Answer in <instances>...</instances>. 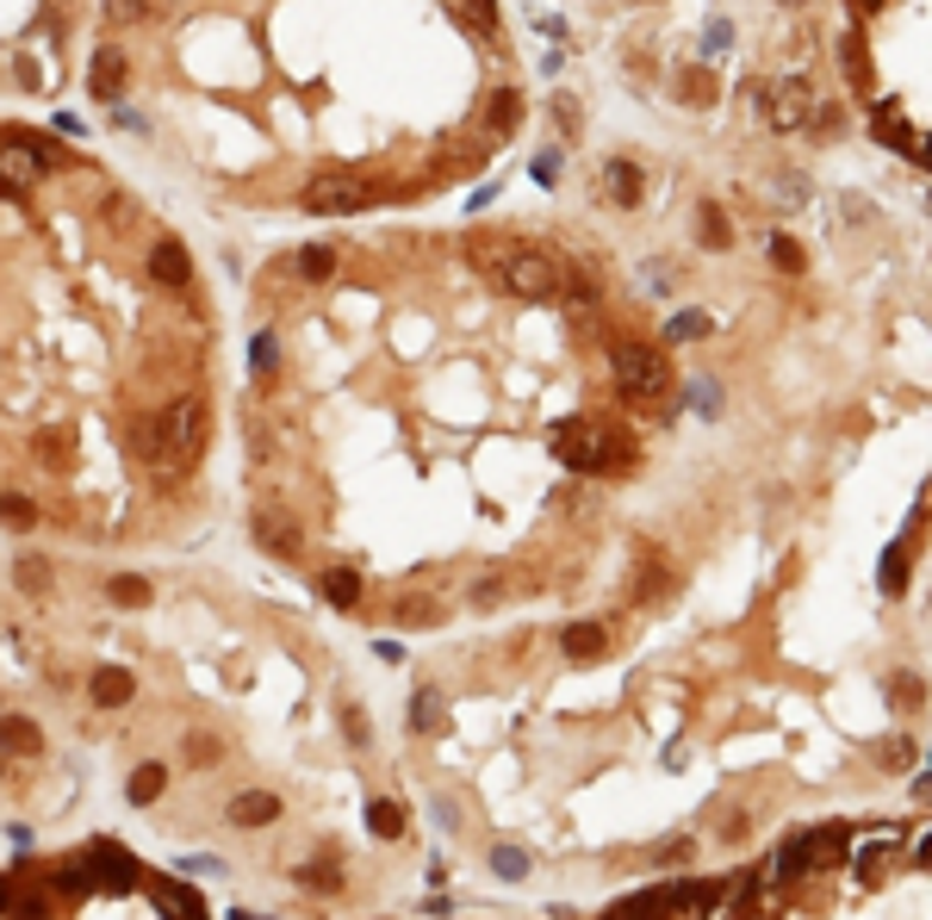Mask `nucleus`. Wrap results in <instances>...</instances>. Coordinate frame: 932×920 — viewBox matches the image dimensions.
Here are the masks:
<instances>
[{"label":"nucleus","mask_w":932,"mask_h":920,"mask_svg":"<svg viewBox=\"0 0 932 920\" xmlns=\"http://www.w3.org/2000/svg\"><path fill=\"white\" fill-rule=\"evenodd\" d=\"M218 299L100 150L0 112V535L131 554L199 517Z\"/></svg>","instance_id":"f257e3e1"},{"label":"nucleus","mask_w":932,"mask_h":920,"mask_svg":"<svg viewBox=\"0 0 932 920\" xmlns=\"http://www.w3.org/2000/svg\"><path fill=\"white\" fill-rule=\"evenodd\" d=\"M498 0H100L81 94L224 212L367 218L473 181L504 131Z\"/></svg>","instance_id":"f03ea898"},{"label":"nucleus","mask_w":932,"mask_h":920,"mask_svg":"<svg viewBox=\"0 0 932 920\" xmlns=\"http://www.w3.org/2000/svg\"><path fill=\"white\" fill-rule=\"evenodd\" d=\"M0 920H212L199 889L156 871L112 834L0 865Z\"/></svg>","instance_id":"7ed1b4c3"},{"label":"nucleus","mask_w":932,"mask_h":920,"mask_svg":"<svg viewBox=\"0 0 932 920\" xmlns=\"http://www.w3.org/2000/svg\"><path fill=\"white\" fill-rule=\"evenodd\" d=\"M100 0H0V106H50L81 88Z\"/></svg>","instance_id":"20e7f679"},{"label":"nucleus","mask_w":932,"mask_h":920,"mask_svg":"<svg viewBox=\"0 0 932 920\" xmlns=\"http://www.w3.org/2000/svg\"><path fill=\"white\" fill-rule=\"evenodd\" d=\"M50 790H63L57 778V753L50 734L32 709H19L0 684V809H25V803H50Z\"/></svg>","instance_id":"39448f33"},{"label":"nucleus","mask_w":932,"mask_h":920,"mask_svg":"<svg viewBox=\"0 0 932 920\" xmlns=\"http://www.w3.org/2000/svg\"><path fill=\"white\" fill-rule=\"evenodd\" d=\"M553 454L566 460L572 473H622L634 460V442L616 423H597V417H572V423L553 429Z\"/></svg>","instance_id":"423d86ee"},{"label":"nucleus","mask_w":932,"mask_h":920,"mask_svg":"<svg viewBox=\"0 0 932 920\" xmlns=\"http://www.w3.org/2000/svg\"><path fill=\"white\" fill-rule=\"evenodd\" d=\"M616 386L634 405H665L672 398V361L653 343H622L616 349Z\"/></svg>","instance_id":"0eeeda50"},{"label":"nucleus","mask_w":932,"mask_h":920,"mask_svg":"<svg viewBox=\"0 0 932 920\" xmlns=\"http://www.w3.org/2000/svg\"><path fill=\"white\" fill-rule=\"evenodd\" d=\"M752 100H759V112H765V125L771 131H802L808 119H815V106H821V100L808 94V81H796V75L790 81H765Z\"/></svg>","instance_id":"6e6552de"},{"label":"nucleus","mask_w":932,"mask_h":920,"mask_svg":"<svg viewBox=\"0 0 932 920\" xmlns=\"http://www.w3.org/2000/svg\"><path fill=\"white\" fill-rule=\"evenodd\" d=\"M833 858H846V827H815V834H802V840H790L784 852H777V883L784 877H802V871H821V865H833Z\"/></svg>","instance_id":"1a4fd4ad"},{"label":"nucleus","mask_w":932,"mask_h":920,"mask_svg":"<svg viewBox=\"0 0 932 920\" xmlns=\"http://www.w3.org/2000/svg\"><path fill=\"white\" fill-rule=\"evenodd\" d=\"M367 834L380 846L404 840V803H398V796H367Z\"/></svg>","instance_id":"9d476101"},{"label":"nucleus","mask_w":932,"mask_h":920,"mask_svg":"<svg viewBox=\"0 0 932 920\" xmlns=\"http://www.w3.org/2000/svg\"><path fill=\"white\" fill-rule=\"evenodd\" d=\"M448 722V691L442 684H423L411 697V734H436Z\"/></svg>","instance_id":"9b49d317"},{"label":"nucleus","mask_w":932,"mask_h":920,"mask_svg":"<svg viewBox=\"0 0 932 920\" xmlns=\"http://www.w3.org/2000/svg\"><path fill=\"white\" fill-rule=\"evenodd\" d=\"M603 193H610L616 206H634V200H641V168H634L628 156L603 162Z\"/></svg>","instance_id":"f8f14e48"},{"label":"nucleus","mask_w":932,"mask_h":920,"mask_svg":"<svg viewBox=\"0 0 932 920\" xmlns=\"http://www.w3.org/2000/svg\"><path fill=\"white\" fill-rule=\"evenodd\" d=\"M560 647H566V660H597V653H603V628L578 622V628H566V635H560Z\"/></svg>","instance_id":"ddd939ff"},{"label":"nucleus","mask_w":932,"mask_h":920,"mask_svg":"<svg viewBox=\"0 0 932 920\" xmlns=\"http://www.w3.org/2000/svg\"><path fill=\"white\" fill-rule=\"evenodd\" d=\"M491 871L504 877V883H522L529 877V852L522 846H491Z\"/></svg>","instance_id":"4468645a"},{"label":"nucleus","mask_w":932,"mask_h":920,"mask_svg":"<svg viewBox=\"0 0 932 920\" xmlns=\"http://www.w3.org/2000/svg\"><path fill=\"white\" fill-rule=\"evenodd\" d=\"M877 579H883V591H889V597H895V591L908 585V541H895V548L883 554V572H877Z\"/></svg>","instance_id":"2eb2a0df"},{"label":"nucleus","mask_w":932,"mask_h":920,"mask_svg":"<svg viewBox=\"0 0 932 920\" xmlns=\"http://www.w3.org/2000/svg\"><path fill=\"white\" fill-rule=\"evenodd\" d=\"M696 237L709 243V249H727V237H734V231H727V218L715 206H703V218H696Z\"/></svg>","instance_id":"dca6fc26"},{"label":"nucleus","mask_w":932,"mask_h":920,"mask_svg":"<svg viewBox=\"0 0 932 920\" xmlns=\"http://www.w3.org/2000/svg\"><path fill=\"white\" fill-rule=\"evenodd\" d=\"M771 262H777V268H790V274H802V243H796V237H777V243H771Z\"/></svg>","instance_id":"f3484780"},{"label":"nucleus","mask_w":932,"mask_h":920,"mask_svg":"<svg viewBox=\"0 0 932 920\" xmlns=\"http://www.w3.org/2000/svg\"><path fill=\"white\" fill-rule=\"evenodd\" d=\"M709 330V318H696V311H678V318H672V336H703Z\"/></svg>","instance_id":"a211bd4d"},{"label":"nucleus","mask_w":932,"mask_h":920,"mask_svg":"<svg viewBox=\"0 0 932 920\" xmlns=\"http://www.w3.org/2000/svg\"><path fill=\"white\" fill-rule=\"evenodd\" d=\"M684 858H690V840H672V846H659L653 865H684Z\"/></svg>","instance_id":"6ab92c4d"},{"label":"nucleus","mask_w":932,"mask_h":920,"mask_svg":"<svg viewBox=\"0 0 932 920\" xmlns=\"http://www.w3.org/2000/svg\"><path fill=\"white\" fill-rule=\"evenodd\" d=\"M895 697L901 703H920V678H895Z\"/></svg>","instance_id":"aec40b11"},{"label":"nucleus","mask_w":932,"mask_h":920,"mask_svg":"<svg viewBox=\"0 0 932 920\" xmlns=\"http://www.w3.org/2000/svg\"><path fill=\"white\" fill-rule=\"evenodd\" d=\"M920 865H926V871H932V834H926V840H920Z\"/></svg>","instance_id":"412c9836"},{"label":"nucleus","mask_w":932,"mask_h":920,"mask_svg":"<svg viewBox=\"0 0 932 920\" xmlns=\"http://www.w3.org/2000/svg\"><path fill=\"white\" fill-rule=\"evenodd\" d=\"M784 7H802V0H784Z\"/></svg>","instance_id":"4be33fe9"}]
</instances>
